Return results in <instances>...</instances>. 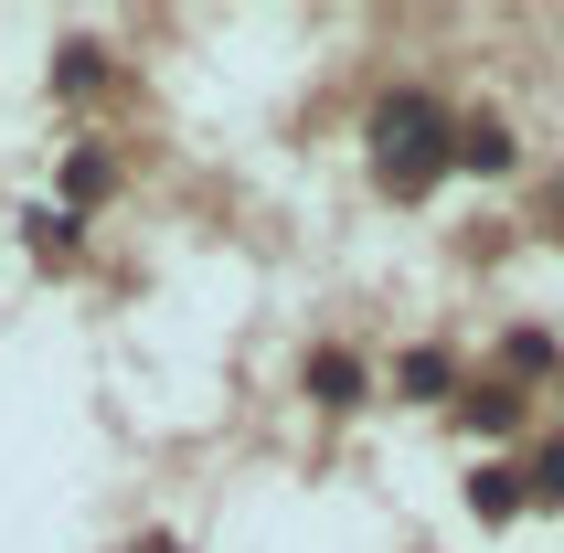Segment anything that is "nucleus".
Segmentation results:
<instances>
[{"label": "nucleus", "mask_w": 564, "mask_h": 553, "mask_svg": "<svg viewBox=\"0 0 564 553\" xmlns=\"http://www.w3.org/2000/svg\"><path fill=\"white\" fill-rule=\"evenodd\" d=\"M362 139H373V182L394 192V203H415V192H437L447 171H458V118H447L437 96H415V86H394L362 118Z\"/></svg>", "instance_id": "nucleus-1"}, {"label": "nucleus", "mask_w": 564, "mask_h": 553, "mask_svg": "<svg viewBox=\"0 0 564 553\" xmlns=\"http://www.w3.org/2000/svg\"><path fill=\"white\" fill-rule=\"evenodd\" d=\"M299 383H310V404H319V415H351V404L373 394V372H362V351H341V340H319Z\"/></svg>", "instance_id": "nucleus-2"}, {"label": "nucleus", "mask_w": 564, "mask_h": 553, "mask_svg": "<svg viewBox=\"0 0 564 553\" xmlns=\"http://www.w3.org/2000/svg\"><path fill=\"white\" fill-rule=\"evenodd\" d=\"M522 500H533V479H522V468H479V479H469V511H479V522H511Z\"/></svg>", "instance_id": "nucleus-3"}, {"label": "nucleus", "mask_w": 564, "mask_h": 553, "mask_svg": "<svg viewBox=\"0 0 564 553\" xmlns=\"http://www.w3.org/2000/svg\"><path fill=\"white\" fill-rule=\"evenodd\" d=\"M447 383H458V362H447V351H405V362H394V394H415V404H437Z\"/></svg>", "instance_id": "nucleus-4"}, {"label": "nucleus", "mask_w": 564, "mask_h": 553, "mask_svg": "<svg viewBox=\"0 0 564 553\" xmlns=\"http://www.w3.org/2000/svg\"><path fill=\"white\" fill-rule=\"evenodd\" d=\"M54 86L64 96H96V86H107V43H64V54H54Z\"/></svg>", "instance_id": "nucleus-5"}, {"label": "nucleus", "mask_w": 564, "mask_h": 553, "mask_svg": "<svg viewBox=\"0 0 564 553\" xmlns=\"http://www.w3.org/2000/svg\"><path fill=\"white\" fill-rule=\"evenodd\" d=\"M458 160H469V171H511V128L501 118H469V128H458Z\"/></svg>", "instance_id": "nucleus-6"}, {"label": "nucleus", "mask_w": 564, "mask_h": 553, "mask_svg": "<svg viewBox=\"0 0 564 553\" xmlns=\"http://www.w3.org/2000/svg\"><path fill=\"white\" fill-rule=\"evenodd\" d=\"M469 426L511 436V426H522V394H511V383H490V394H469Z\"/></svg>", "instance_id": "nucleus-7"}, {"label": "nucleus", "mask_w": 564, "mask_h": 553, "mask_svg": "<svg viewBox=\"0 0 564 553\" xmlns=\"http://www.w3.org/2000/svg\"><path fill=\"white\" fill-rule=\"evenodd\" d=\"M107 182H118V171H107V160H96V150H86V160H64V192H75V203H96V192H107Z\"/></svg>", "instance_id": "nucleus-8"}, {"label": "nucleus", "mask_w": 564, "mask_h": 553, "mask_svg": "<svg viewBox=\"0 0 564 553\" xmlns=\"http://www.w3.org/2000/svg\"><path fill=\"white\" fill-rule=\"evenodd\" d=\"M522 479H533V490H543V500H564V436H554V447H543V458H533V468H522Z\"/></svg>", "instance_id": "nucleus-9"}, {"label": "nucleus", "mask_w": 564, "mask_h": 553, "mask_svg": "<svg viewBox=\"0 0 564 553\" xmlns=\"http://www.w3.org/2000/svg\"><path fill=\"white\" fill-rule=\"evenodd\" d=\"M139 553H182V543H139Z\"/></svg>", "instance_id": "nucleus-10"}]
</instances>
